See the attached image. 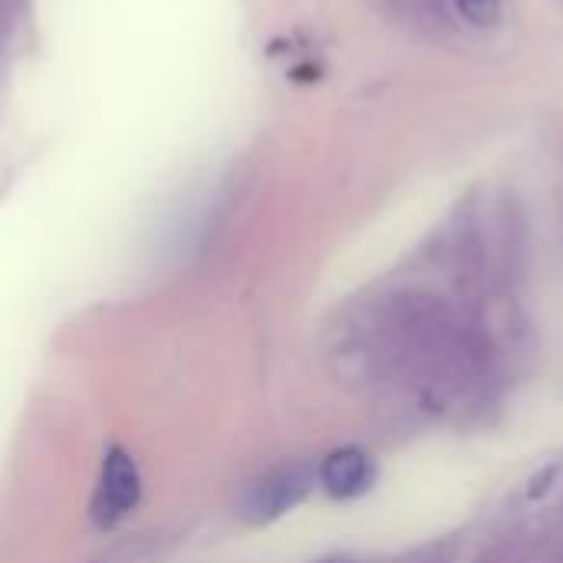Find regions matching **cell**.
Masks as SVG:
<instances>
[{
	"label": "cell",
	"mask_w": 563,
	"mask_h": 563,
	"mask_svg": "<svg viewBox=\"0 0 563 563\" xmlns=\"http://www.w3.org/2000/svg\"><path fill=\"white\" fill-rule=\"evenodd\" d=\"M139 495H142V478H139L135 459L122 449H109L99 468L92 505H89L96 528H115L119 521H125L132 508L139 505Z\"/></svg>",
	"instance_id": "obj_1"
},
{
	"label": "cell",
	"mask_w": 563,
	"mask_h": 563,
	"mask_svg": "<svg viewBox=\"0 0 563 563\" xmlns=\"http://www.w3.org/2000/svg\"><path fill=\"white\" fill-rule=\"evenodd\" d=\"M310 488H313V472L307 465L277 468L251 488L244 501V515L251 521H274L290 508H297L310 495Z\"/></svg>",
	"instance_id": "obj_2"
},
{
	"label": "cell",
	"mask_w": 563,
	"mask_h": 563,
	"mask_svg": "<svg viewBox=\"0 0 563 563\" xmlns=\"http://www.w3.org/2000/svg\"><path fill=\"white\" fill-rule=\"evenodd\" d=\"M369 482H373V465H369L366 452H360V449H336L320 465V485L336 501H350V498L363 495L369 488Z\"/></svg>",
	"instance_id": "obj_3"
},
{
	"label": "cell",
	"mask_w": 563,
	"mask_h": 563,
	"mask_svg": "<svg viewBox=\"0 0 563 563\" xmlns=\"http://www.w3.org/2000/svg\"><path fill=\"white\" fill-rule=\"evenodd\" d=\"M455 10L462 13V20H468L478 30L498 26L501 20V0H455Z\"/></svg>",
	"instance_id": "obj_4"
},
{
	"label": "cell",
	"mask_w": 563,
	"mask_h": 563,
	"mask_svg": "<svg viewBox=\"0 0 563 563\" xmlns=\"http://www.w3.org/2000/svg\"><path fill=\"white\" fill-rule=\"evenodd\" d=\"M20 13H23V0H0V53L10 46V40L16 33Z\"/></svg>",
	"instance_id": "obj_5"
}]
</instances>
